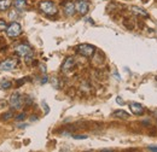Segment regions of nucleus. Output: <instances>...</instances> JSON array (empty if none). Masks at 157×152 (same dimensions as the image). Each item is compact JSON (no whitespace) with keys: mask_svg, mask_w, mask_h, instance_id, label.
Here are the masks:
<instances>
[{"mask_svg":"<svg viewBox=\"0 0 157 152\" xmlns=\"http://www.w3.org/2000/svg\"><path fill=\"white\" fill-rule=\"evenodd\" d=\"M63 10H64V12H65L67 16H73L74 12H75V10H76L75 9V4L71 2V1H67L63 5Z\"/></svg>","mask_w":157,"mask_h":152,"instance_id":"6e6552de","label":"nucleus"},{"mask_svg":"<svg viewBox=\"0 0 157 152\" xmlns=\"http://www.w3.org/2000/svg\"><path fill=\"white\" fill-rule=\"evenodd\" d=\"M129 109L131 111L134 115H141L144 114V106L141 104H138V103H131L129 104Z\"/></svg>","mask_w":157,"mask_h":152,"instance_id":"1a4fd4ad","label":"nucleus"},{"mask_svg":"<svg viewBox=\"0 0 157 152\" xmlns=\"http://www.w3.org/2000/svg\"><path fill=\"white\" fill-rule=\"evenodd\" d=\"M6 33H7V35H9L10 38H17L21 33H22V28H21V25L18 23L13 22V23H11V24L7 27Z\"/></svg>","mask_w":157,"mask_h":152,"instance_id":"7ed1b4c3","label":"nucleus"},{"mask_svg":"<svg viewBox=\"0 0 157 152\" xmlns=\"http://www.w3.org/2000/svg\"><path fill=\"white\" fill-rule=\"evenodd\" d=\"M131 11H132L133 13L138 15V16H141V17H149V13H147L144 9H140V7H138V6H132V7H131Z\"/></svg>","mask_w":157,"mask_h":152,"instance_id":"9b49d317","label":"nucleus"},{"mask_svg":"<svg viewBox=\"0 0 157 152\" xmlns=\"http://www.w3.org/2000/svg\"><path fill=\"white\" fill-rule=\"evenodd\" d=\"M42 106H44V109H45V114H48V112H50V109H48L46 101H42Z\"/></svg>","mask_w":157,"mask_h":152,"instance_id":"dca6fc26","label":"nucleus"},{"mask_svg":"<svg viewBox=\"0 0 157 152\" xmlns=\"http://www.w3.org/2000/svg\"><path fill=\"white\" fill-rule=\"evenodd\" d=\"M73 138H74V139H86L87 136H86V135H74Z\"/></svg>","mask_w":157,"mask_h":152,"instance_id":"4be33fe9","label":"nucleus"},{"mask_svg":"<svg viewBox=\"0 0 157 152\" xmlns=\"http://www.w3.org/2000/svg\"><path fill=\"white\" fill-rule=\"evenodd\" d=\"M24 117H25V114H20L17 117H16V120H17V121H23Z\"/></svg>","mask_w":157,"mask_h":152,"instance_id":"a211bd4d","label":"nucleus"},{"mask_svg":"<svg viewBox=\"0 0 157 152\" xmlns=\"http://www.w3.org/2000/svg\"><path fill=\"white\" fill-rule=\"evenodd\" d=\"M11 116H12V112H7V114L2 115V118H5V120H9Z\"/></svg>","mask_w":157,"mask_h":152,"instance_id":"aec40b11","label":"nucleus"},{"mask_svg":"<svg viewBox=\"0 0 157 152\" xmlns=\"http://www.w3.org/2000/svg\"><path fill=\"white\" fill-rule=\"evenodd\" d=\"M17 65V62L15 59H6L0 64V70L1 71H10L13 70Z\"/></svg>","mask_w":157,"mask_h":152,"instance_id":"20e7f679","label":"nucleus"},{"mask_svg":"<svg viewBox=\"0 0 157 152\" xmlns=\"http://www.w3.org/2000/svg\"><path fill=\"white\" fill-rule=\"evenodd\" d=\"M116 103L120 104V105H123V104H124V101L121 99V97H117V98H116Z\"/></svg>","mask_w":157,"mask_h":152,"instance_id":"6ab92c4d","label":"nucleus"},{"mask_svg":"<svg viewBox=\"0 0 157 152\" xmlns=\"http://www.w3.org/2000/svg\"><path fill=\"white\" fill-rule=\"evenodd\" d=\"M11 6V0H0V11H5Z\"/></svg>","mask_w":157,"mask_h":152,"instance_id":"f8f14e48","label":"nucleus"},{"mask_svg":"<svg viewBox=\"0 0 157 152\" xmlns=\"http://www.w3.org/2000/svg\"><path fill=\"white\" fill-rule=\"evenodd\" d=\"M75 9H76V11H78L80 15H86L88 12L90 6H88V2L87 1H85V0H78L75 2Z\"/></svg>","mask_w":157,"mask_h":152,"instance_id":"39448f33","label":"nucleus"},{"mask_svg":"<svg viewBox=\"0 0 157 152\" xmlns=\"http://www.w3.org/2000/svg\"><path fill=\"white\" fill-rule=\"evenodd\" d=\"M10 87H11V82H10V81L2 80V81L0 82V88H1V89H7V88H10Z\"/></svg>","mask_w":157,"mask_h":152,"instance_id":"4468645a","label":"nucleus"},{"mask_svg":"<svg viewBox=\"0 0 157 152\" xmlns=\"http://www.w3.org/2000/svg\"><path fill=\"white\" fill-rule=\"evenodd\" d=\"M15 6L17 9L22 10L24 6H25V0H15Z\"/></svg>","mask_w":157,"mask_h":152,"instance_id":"2eb2a0df","label":"nucleus"},{"mask_svg":"<svg viewBox=\"0 0 157 152\" xmlns=\"http://www.w3.org/2000/svg\"><path fill=\"white\" fill-rule=\"evenodd\" d=\"M4 29H7L6 23H5L4 21H0V30H4Z\"/></svg>","mask_w":157,"mask_h":152,"instance_id":"f3484780","label":"nucleus"},{"mask_svg":"<svg viewBox=\"0 0 157 152\" xmlns=\"http://www.w3.org/2000/svg\"><path fill=\"white\" fill-rule=\"evenodd\" d=\"M74 64H75V59H74V58L73 57L67 58V60L64 62V64H63V66H62L63 73H68L69 70H71V68L74 66Z\"/></svg>","mask_w":157,"mask_h":152,"instance_id":"9d476101","label":"nucleus"},{"mask_svg":"<svg viewBox=\"0 0 157 152\" xmlns=\"http://www.w3.org/2000/svg\"><path fill=\"white\" fill-rule=\"evenodd\" d=\"M16 53H17L20 57H27V56H29V55L32 53V48H30L28 45L22 44V45L16 47Z\"/></svg>","mask_w":157,"mask_h":152,"instance_id":"423d86ee","label":"nucleus"},{"mask_svg":"<svg viewBox=\"0 0 157 152\" xmlns=\"http://www.w3.org/2000/svg\"><path fill=\"white\" fill-rule=\"evenodd\" d=\"M149 150L150 151H157V145H150L149 146Z\"/></svg>","mask_w":157,"mask_h":152,"instance_id":"412c9836","label":"nucleus"},{"mask_svg":"<svg viewBox=\"0 0 157 152\" xmlns=\"http://www.w3.org/2000/svg\"><path fill=\"white\" fill-rule=\"evenodd\" d=\"M40 10L48 16L57 13V7L52 1H41L40 2Z\"/></svg>","mask_w":157,"mask_h":152,"instance_id":"f257e3e1","label":"nucleus"},{"mask_svg":"<svg viewBox=\"0 0 157 152\" xmlns=\"http://www.w3.org/2000/svg\"><path fill=\"white\" fill-rule=\"evenodd\" d=\"M114 116H115V117H120V118H128V117H129V115L127 114L126 111H123V110H117V111H115V112H114Z\"/></svg>","mask_w":157,"mask_h":152,"instance_id":"ddd939ff","label":"nucleus"},{"mask_svg":"<svg viewBox=\"0 0 157 152\" xmlns=\"http://www.w3.org/2000/svg\"><path fill=\"white\" fill-rule=\"evenodd\" d=\"M10 105L13 109H21L22 108V97L18 93H13L10 98Z\"/></svg>","mask_w":157,"mask_h":152,"instance_id":"0eeeda50","label":"nucleus"},{"mask_svg":"<svg viewBox=\"0 0 157 152\" xmlns=\"http://www.w3.org/2000/svg\"><path fill=\"white\" fill-rule=\"evenodd\" d=\"M76 51L83 57H92L94 51H96V48L93 46L88 45V44H81L76 47Z\"/></svg>","mask_w":157,"mask_h":152,"instance_id":"f03ea898","label":"nucleus"}]
</instances>
